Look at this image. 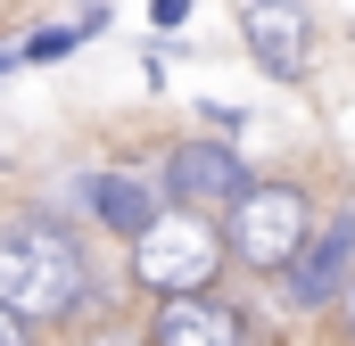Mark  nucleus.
<instances>
[{
	"label": "nucleus",
	"instance_id": "nucleus-8",
	"mask_svg": "<svg viewBox=\"0 0 355 346\" xmlns=\"http://www.w3.org/2000/svg\"><path fill=\"white\" fill-rule=\"evenodd\" d=\"M75 198H83L91 223H107V231H124V239H141V231L157 223V206H166L141 173H116V165H107V173H83V181H75Z\"/></svg>",
	"mask_w": 355,
	"mask_h": 346
},
{
	"label": "nucleus",
	"instance_id": "nucleus-9",
	"mask_svg": "<svg viewBox=\"0 0 355 346\" xmlns=\"http://www.w3.org/2000/svg\"><path fill=\"white\" fill-rule=\"evenodd\" d=\"M99 25H107V8H83V17H67V25H42V33H25L8 58H17V66H58L75 42H91V33H99Z\"/></svg>",
	"mask_w": 355,
	"mask_h": 346
},
{
	"label": "nucleus",
	"instance_id": "nucleus-5",
	"mask_svg": "<svg viewBox=\"0 0 355 346\" xmlns=\"http://www.w3.org/2000/svg\"><path fill=\"white\" fill-rule=\"evenodd\" d=\"M141 346H248V313L232 305V297H166L157 313H149V338Z\"/></svg>",
	"mask_w": 355,
	"mask_h": 346
},
{
	"label": "nucleus",
	"instance_id": "nucleus-12",
	"mask_svg": "<svg viewBox=\"0 0 355 346\" xmlns=\"http://www.w3.org/2000/svg\"><path fill=\"white\" fill-rule=\"evenodd\" d=\"M83 346H132V338H116V330H107V338H83Z\"/></svg>",
	"mask_w": 355,
	"mask_h": 346
},
{
	"label": "nucleus",
	"instance_id": "nucleus-3",
	"mask_svg": "<svg viewBox=\"0 0 355 346\" xmlns=\"http://www.w3.org/2000/svg\"><path fill=\"white\" fill-rule=\"evenodd\" d=\"M306 239H314V206H306L297 181H248V190L232 198L223 256H240L248 272H289Z\"/></svg>",
	"mask_w": 355,
	"mask_h": 346
},
{
	"label": "nucleus",
	"instance_id": "nucleus-7",
	"mask_svg": "<svg viewBox=\"0 0 355 346\" xmlns=\"http://www.w3.org/2000/svg\"><path fill=\"white\" fill-rule=\"evenodd\" d=\"M240 33H248V50H257V66L272 83L306 75V50H314V17L306 8H240Z\"/></svg>",
	"mask_w": 355,
	"mask_h": 346
},
{
	"label": "nucleus",
	"instance_id": "nucleus-4",
	"mask_svg": "<svg viewBox=\"0 0 355 346\" xmlns=\"http://www.w3.org/2000/svg\"><path fill=\"white\" fill-rule=\"evenodd\" d=\"M257 173L240 165V149L232 140H182V149H166V190H174V206H232L240 190H248ZM157 190V198H166Z\"/></svg>",
	"mask_w": 355,
	"mask_h": 346
},
{
	"label": "nucleus",
	"instance_id": "nucleus-11",
	"mask_svg": "<svg viewBox=\"0 0 355 346\" xmlns=\"http://www.w3.org/2000/svg\"><path fill=\"white\" fill-rule=\"evenodd\" d=\"M339 322H347V338H355V272H347V289H339Z\"/></svg>",
	"mask_w": 355,
	"mask_h": 346
},
{
	"label": "nucleus",
	"instance_id": "nucleus-1",
	"mask_svg": "<svg viewBox=\"0 0 355 346\" xmlns=\"http://www.w3.org/2000/svg\"><path fill=\"white\" fill-rule=\"evenodd\" d=\"M91 297H99L91 256H83V239H75L58 215L25 206V215L0 223V313H8V322L50 330V322H75Z\"/></svg>",
	"mask_w": 355,
	"mask_h": 346
},
{
	"label": "nucleus",
	"instance_id": "nucleus-6",
	"mask_svg": "<svg viewBox=\"0 0 355 346\" xmlns=\"http://www.w3.org/2000/svg\"><path fill=\"white\" fill-rule=\"evenodd\" d=\"M347 272H355V215H339L331 231H314V239L297 248V264H289V297H297V305H339Z\"/></svg>",
	"mask_w": 355,
	"mask_h": 346
},
{
	"label": "nucleus",
	"instance_id": "nucleus-10",
	"mask_svg": "<svg viewBox=\"0 0 355 346\" xmlns=\"http://www.w3.org/2000/svg\"><path fill=\"white\" fill-rule=\"evenodd\" d=\"M0 346H33V330H25V322H8V313H0Z\"/></svg>",
	"mask_w": 355,
	"mask_h": 346
},
{
	"label": "nucleus",
	"instance_id": "nucleus-2",
	"mask_svg": "<svg viewBox=\"0 0 355 346\" xmlns=\"http://www.w3.org/2000/svg\"><path fill=\"white\" fill-rule=\"evenodd\" d=\"M223 272V231L190 206H157V223L132 239V280L166 305V297H207Z\"/></svg>",
	"mask_w": 355,
	"mask_h": 346
}]
</instances>
